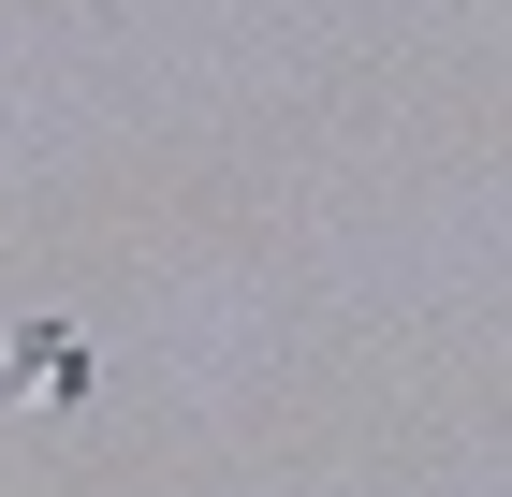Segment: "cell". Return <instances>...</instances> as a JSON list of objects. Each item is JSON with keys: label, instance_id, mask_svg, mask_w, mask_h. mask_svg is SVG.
<instances>
[{"label": "cell", "instance_id": "obj_1", "mask_svg": "<svg viewBox=\"0 0 512 497\" xmlns=\"http://www.w3.org/2000/svg\"><path fill=\"white\" fill-rule=\"evenodd\" d=\"M0 381H30V395H88V351L59 337V322H30V337H15V366H0Z\"/></svg>", "mask_w": 512, "mask_h": 497}]
</instances>
